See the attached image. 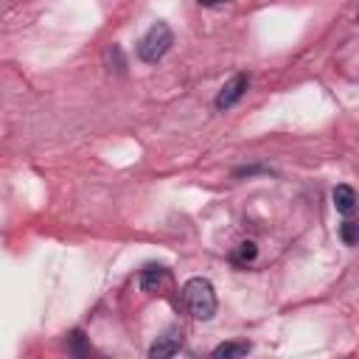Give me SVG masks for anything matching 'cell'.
<instances>
[{
    "label": "cell",
    "mask_w": 359,
    "mask_h": 359,
    "mask_svg": "<svg viewBox=\"0 0 359 359\" xmlns=\"http://www.w3.org/2000/svg\"><path fill=\"white\" fill-rule=\"evenodd\" d=\"M165 280H168V266L154 264V261L143 264V269L137 272V286H140V292H146V294H157Z\"/></svg>",
    "instance_id": "4"
},
{
    "label": "cell",
    "mask_w": 359,
    "mask_h": 359,
    "mask_svg": "<svg viewBox=\"0 0 359 359\" xmlns=\"http://www.w3.org/2000/svg\"><path fill=\"white\" fill-rule=\"evenodd\" d=\"M339 238H342V244H345V247H356V238H359V224H356L353 219H345V222L339 224Z\"/></svg>",
    "instance_id": "10"
},
{
    "label": "cell",
    "mask_w": 359,
    "mask_h": 359,
    "mask_svg": "<svg viewBox=\"0 0 359 359\" xmlns=\"http://www.w3.org/2000/svg\"><path fill=\"white\" fill-rule=\"evenodd\" d=\"M258 258V244L252 241V238H247V241H241L233 252H230V261L236 264V266H247V264H252Z\"/></svg>",
    "instance_id": "8"
},
{
    "label": "cell",
    "mask_w": 359,
    "mask_h": 359,
    "mask_svg": "<svg viewBox=\"0 0 359 359\" xmlns=\"http://www.w3.org/2000/svg\"><path fill=\"white\" fill-rule=\"evenodd\" d=\"M331 202H334V210H337V213L351 216V213L356 210V191H353V185L339 182V185L331 191Z\"/></svg>",
    "instance_id": "6"
},
{
    "label": "cell",
    "mask_w": 359,
    "mask_h": 359,
    "mask_svg": "<svg viewBox=\"0 0 359 359\" xmlns=\"http://www.w3.org/2000/svg\"><path fill=\"white\" fill-rule=\"evenodd\" d=\"M250 73H236V76H230L222 87H219V93H216V98H213V107L219 109V112H227V109H233L244 95H247V90H250Z\"/></svg>",
    "instance_id": "3"
},
{
    "label": "cell",
    "mask_w": 359,
    "mask_h": 359,
    "mask_svg": "<svg viewBox=\"0 0 359 359\" xmlns=\"http://www.w3.org/2000/svg\"><path fill=\"white\" fill-rule=\"evenodd\" d=\"M65 348H67L70 356H87L93 351L90 342H87V334L81 328H73L70 334H65Z\"/></svg>",
    "instance_id": "7"
},
{
    "label": "cell",
    "mask_w": 359,
    "mask_h": 359,
    "mask_svg": "<svg viewBox=\"0 0 359 359\" xmlns=\"http://www.w3.org/2000/svg\"><path fill=\"white\" fill-rule=\"evenodd\" d=\"M202 8H219V6H230L233 0H196Z\"/></svg>",
    "instance_id": "13"
},
{
    "label": "cell",
    "mask_w": 359,
    "mask_h": 359,
    "mask_svg": "<svg viewBox=\"0 0 359 359\" xmlns=\"http://www.w3.org/2000/svg\"><path fill=\"white\" fill-rule=\"evenodd\" d=\"M171 45H174V31H171V25L163 22V20H157V22L149 25V31L137 39L135 56H137L143 65H157V62L171 50Z\"/></svg>",
    "instance_id": "2"
},
{
    "label": "cell",
    "mask_w": 359,
    "mask_h": 359,
    "mask_svg": "<svg viewBox=\"0 0 359 359\" xmlns=\"http://www.w3.org/2000/svg\"><path fill=\"white\" fill-rule=\"evenodd\" d=\"M252 351L250 342H222L213 348V356L216 359H236V356H247Z\"/></svg>",
    "instance_id": "9"
},
{
    "label": "cell",
    "mask_w": 359,
    "mask_h": 359,
    "mask_svg": "<svg viewBox=\"0 0 359 359\" xmlns=\"http://www.w3.org/2000/svg\"><path fill=\"white\" fill-rule=\"evenodd\" d=\"M182 303L188 309V314L194 320H213L216 309H219V300H216V289L208 278L202 275H194L182 283Z\"/></svg>",
    "instance_id": "1"
},
{
    "label": "cell",
    "mask_w": 359,
    "mask_h": 359,
    "mask_svg": "<svg viewBox=\"0 0 359 359\" xmlns=\"http://www.w3.org/2000/svg\"><path fill=\"white\" fill-rule=\"evenodd\" d=\"M107 59H109V65L115 62V73H126V59H123V50H121V45H109L107 48Z\"/></svg>",
    "instance_id": "11"
},
{
    "label": "cell",
    "mask_w": 359,
    "mask_h": 359,
    "mask_svg": "<svg viewBox=\"0 0 359 359\" xmlns=\"http://www.w3.org/2000/svg\"><path fill=\"white\" fill-rule=\"evenodd\" d=\"M269 168H264V165H241V168H236L233 174L236 177H255V174H266Z\"/></svg>",
    "instance_id": "12"
},
{
    "label": "cell",
    "mask_w": 359,
    "mask_h": 359,
    "mask_svg": "<svg viewBox=\"0 0 359 359\" xmlns=\"http://www.w3.org/2000/svg\"><path fill=\"white\" fill-rule=\"evenodd\" d=\"M182 328H168L165 334H160L151 345H149V356L151 359H165V356H174L182 351Z\"/></svg>",
    "instance_id": "5"
}]
</instances>
